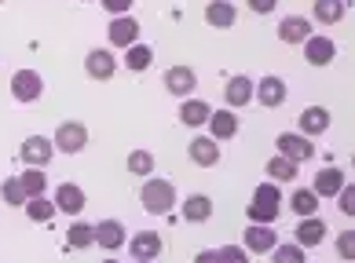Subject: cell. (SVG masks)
I'll return each instance as SVG.
<instances>
[{
	"label": "cell",
	"mask_w": 355,
	"mask_h": 263,
	"mask_svg": "<svg viewBox=\"0 0 355 263\" xmlns=\"http://www.w3.org/2000/svg\"><path fill=\"white\" fill-rule=\"evenodd\" d=\"M51 147L59 154H81L88 147V128L81 121H62L55 128V136H51Z\"/></svg>",
	"instance_id": "cell-3"
},
{
	"label": "cell",
	"mask_w": 355,
	"mask_h": 263,
	"mask_svg": "<svg viewBox=\"0 0 355 263\" xmlns=\"http://www.w3.org/2000/svg\"><path fill=\"white\" fill-rule=\"evenodd\" d=\"M107 37H110V44H117V48H132V44L139 41V22L128 19V15H117V19L110 22Z\"/></svg>",
	"instance_id": "cell-17"
},
{
	"label": "cell",
	"mask_w": 355,
	"mask_h": 263,
	"mask_svg": "<svg viewBox=\"0 0 355 263\" xmlns=\"http://www.w3.org/2000/svg\"><path fill=\"white\" fill-rule=\"evenodd\" d=\"M311 11L322 26H337L340 19H345V0H315Z\"/></svg>",
	"instance_id": "cell-29"
},
{
	"label": "cell",
	"mask_w": 355,
	"mask_h": 263,
	"mask_svg": "<svg viewBox=\"0 0 355 263\" xmlns=\"http://www.w3.org/2000/svg\"><path fill=\"white\" fill-rule=\"evenodd\" d=\"M125 245H128V253H132L136 260H157V253H162V234L157 230H139Z\"/></svg>",
	"instance_id": "cell-12"
},
{
	"label": "cell",
	"mask_w": 355,
	"mask_h": 263,
	"mask_svg": "<svg viewBox=\"0 0 355 263\" xmlns=\"http://www.w3.org/2000/svg\"><path fill=\"white\" fill-rule=\"evenodd\" d=\"M85 208V190L77 183H59L55 190V212H67V216H81Z\"/></svg>",
	"instance_id": "cell-13"
},
{
	"label": "cell",
	"mask_w": 355,
	"mask_h": 263,
	"mask_svg": "<svg viewBox=\"0 0 355 263\" xmlns=\"http://www.w3.org/2000/svg\"><path fill=\"white\" fill-rule=\"evenodd\" d=\"M253 96L264 102V107L275 110V107H282V102H286V81H282V77H275V73H264L253 84Z\"/></svg>",
	"instance_id": "cell-8"
},
{
	"label": "cell",
	"mask_w": 355,
	"mask_h": 263,
	"mask_svg": "<svg viewBox=\"0 0 355 263\" xmlns=\"http://www.w3.org/2000/svg\"><path fill=\"white\" fill-rule=\"evenodd\" d=\"M337 197H340V212L355 216V187H348V183H345V187L337 190Z\"/></svg>",
	"instance_id": "cell-38"
},
{
	"label": "cell",
	"mask_w": 355,
	"mask_h": 263,
	"mask_svg": "<svg viewBox=\"0 0 355 263\" xmlns=\"http://www.w3.org/2000/svg\"><path fill=\"white\" fill-rule=\"evenodd\" d=\"M44 91V81L37 70H19L15 77H11V96H15L19 102H37Z\"/></svg>",
	"instance_id": "cell-5"
},
{
	"label": "cell",
	"mask_w": 355,
	"mask_h": 263,
	"mask_svg": "<svg viewBox=\"0 0 355 263\" xmlns=\"http://www.w3.org/2000/svg\"><path fill=\"white\" fill-rule=\"evenodd\" d=\"M205 22L213 26V30H231V26L239 22V8H234L231 0H213V4H205Z\"/></svg>",
	"instance_id": "cell-18"
},
{
	"label": "cell",
	"mask_w": 355,
	"mask_h": 263,
	"mask_svg": "<svg viewBox=\"0 0 355 263\" xmlns=\"http://www.w3.org/2000/svg\"><path fill=\"white\" fill-rule=\"evenodd\" d=\"M183 219H187V223H205V219H213V201H209L205 194H191L187 201H183Z\"/></svg>",
	"instance_id": "cell-25"
},
{
	"label": "cell",
	"mask_w": 355,
	"mask_h": 263,
	"mask_svg": "<svg viewBox=\"0 0 355 263\" xmlns=\"http://www.w3.org/2000/svg\"><path fill=\"white\" fill-rule=\"evenodd\" d=\"M194 84H198V73H194L191 66H168L165 70V91H173V96L191 99Z\"/></svg>",
	"instance_id": "cell-10"
},
{
	"label": "cell",
	"mask_w": 355,
	"mask_h": 263,
	"mask_svg": "<svg viewBox=\"0 0 355 263\" xmlns=\"http://www.w3.org/2000/svg\"><path fill=\"white\" fill-rule=\"evenodd\" d=\"M67 245H70V248H88V245H96V230H92L85 219H77V223H70V230H67Z\"/></svg>",
	"instance_id": "cell-31"
},
{
	"label": "cell",
	"mask_w": 355,
	"mask_h": 263,
	"mask_svg": "<svg viewBox=\"0 0 355 263\" xmlns=\"http://www.w3.org/2000/svg\"><path fill=\"white\" fill-rule=\"evenodd\" d=\"M205 125H209V132H213L209 139H216V143L239 136V114H234V110H213Z\"/></svg>",
	"instance_id": "cell-15"
},
{
	"label": "cell",
	"mask_w": 355,
	"mask_h": 263,
	"mask_svg": "<svg viewBox=\"0 0 355 263\" xmlns=\"http://www.w3.org/2000/svg\"><path fill=\"white\" fill-rule=\"evenodd\" d=\"M125 66H128V70H132V73H143V70H150V66H154V48L150 44H132V48H125Z\"/></svg>",
	"instance_id": "cell-26"
},
{
	"label": "cell",
	"mask_w": 355,
	"mask_h": 263,
	"mask_svg": "<svg viewBox=\"0 0 355 263\" xmlns=\"http://www.w3.org/2000/svg\"><path fill=\"white\" fill-rule=\"evenodd\" d=\"M242 245H245V253H260V256H264V253H271V248L279 245V234H275V227H268V223H249Z\"/></svg>",
	"instance_id": "cell-6"
},
{
	"label": "cell",
	"mask_w": 355,
	"mask_h": 263,
	"mask_svg": "<svg viewBox=\"0 0 355 263\" xmlns=\"http://www.w3.org/2000/svg\"><path fill=\"white\" fill-rule=\"evenodd\" d=\"M271 260L275 263H308V256H304V248H300V245H275Z\"/></svg>",
	"instance_id": "cell-35"
},
{
	"label": "cell",
	"mask_w": 355,
	"mask_h": 263,
	"mask_svg": "<svg viewBox=\"0 0 355 263\" xmlns=\"http://www.w3.org/2000/svg\"><path fill=\"white\" fill-rule=\"evenodd\" d=\"M319 201H322V197L315 194V190H293V194H289V208H293L300 219L319 212Z\"/></svg>",
	"instance_id": "cell-27"
},
{
	"label": "cell",
	"mask_w": 355,
	"mask_h": 263,
	"mask_svg": "<svg viewBox=\"0 0 355 263\" xmlns=\"http://www.w3.org/2000/svg\"><path fill=\"white\" fill-rule=\"evenodd\" d=\"M187 154H191V161L198 165V168H213V165H220V143H216V139H209V136L191 139Z\"/></svg>",
	"instance_id": "cell-14"
},
{
	"label": "cell",
	"mask_w": 355,
	"mask_h": 263,
	"mask_svg": "<svg viewBox=\"0 0 355 263\" xmlns=\"http://www.w3.org/2000/svg\"><path fill=\"white\" fill-rule=\"evenodd\" d=\"M326 238V219H315V216H304L297 223V245L300 248H311V245H322Z\"/></svg>",
	"instance_id": "cell-22"
},
{
	"label": "cell",
	"mask_w": 355,
	"mask_h": 263,
	"mask_svg": "<svg viewBox=\"0 0 355 263\" xmlns=\"http://www.w3.org/2000/svg\"><path fill=\"white\" fill-rule=\"evenodd\" d=\"M216 263H249V253L239 245H223L216 248Z\"/></svg>",
	"instance_id": "cell-36"
},
{
	"label": "cell",
	"mask_w": 355,
	"mask_h": 263,
	"mask_svg": "<svg viewBox=\"0 0 355 263\" xmlns=\"http://www.w3.org/2000/svg\"><path fill=\"white\" fill-rule=\"evenodd\" d=\"M0 194H4V201H8L11 208H22V205H26V190H22L19 176H8L4 187H0Z\"/></svg>",
	"instance_id": "cell-34"
},
{
	"label": "cell",
	"mask_w": 355,
	"mask_h": 263,
	"mask_svg": "<svg viewBox=\"0 0 355 263\" xmlns=\"http://www.w3.org/2000/svg\"><path fill=\"white\" fill-rule=\"evenodd\" d=\"M92 230H96V245L107 248V253H117V248H125V242H128L121 219H103L99 227H92Z\"/></svg>",
	"instance_id": "cell-11"
},
{
	"label": "cell",
	"mask_w": 355,
	"mask_h": 263,
	"mask_svg": "<svg viewBox=\"0 0 355 263\" xmlns=\"http://www.w3.org/2000/svg\"><path fill=\"white\" fill-rule=\"evenodd\" d=\"M0 4H4V0H0Z\"/></svg>",
	"instance_id": "cell-44"
},
{
	"label": "cell",
	"mask_w": 355,
	"mask_h": 263,
	"mask_svg": "<svg viewBox=\"0 0 355 263\" xmlns=\"http://www.w3.org/2000/svg\"><path fill=\"white\" fill-rule=\"evenodd\" d=\"M209 102L205 99H187V102H180V125H187V128H202L209 121Z\"/></svg>",
	"instance_id": "cell-23"
},
{
	"label": "cell",
	"mask_w": 355,
	"mask_h": 263,
	"mask_svg": "<svg viewBox=\"0 0 355 263\" xmlns=\"http://www.w3.org/2000/svg\"><path fill=\"white\" fill-rule=\"evenodd\" d=\"M136 263H154V260H136Z\"/></svg>",
	"instance_id": "cell-43"
},
{
	"label": "cell",
	"mask_w": 355,
	"mask_h": 263,
	"mask_svg": "<svg viewBox=\"0 0 355 263\" xmlns=\"http://www.w3.org/2000/svg\"><path fill=\"white\" fill-rule=\"evenodd\" d=\"M139 205L147 208V212L154 216H165V212H173V205H176V187L168 179H150L143 183V190H139Z\"/></svg>",
	"instance_id": "cell-2"
},
{
	"label": "cell",
	"mask_w": 355,
	"mask_h": 263,
	"mask_svg": "<svg viewBox=\"0 0 355 263\" xmlns=\"http://www.w3.org/2000/svg\"><path fill=\"white\" fill-rule=\"evenodd\" d=\"M275 4H279V0H249V8H253L257 15H271Z\"/></svg>",
	"instance_id": "cell-40"
},
{
	"label": "cell",
	"mask_w": 355,
	"mask_h": 263,
	"mask_svg": "<svg viewBox=\"0 0 355 263\" xmlns=\"http://www.w3.org/2000/svg\"><path fill=\"white\" fill-rule=\"evenodd\" d=\"M19 183H22V190H26V201H30V197H44V190H48L44 168H26V172L19 176Z\"/></svg>",
	"instance_id": "cell-28"
},
{
	"label": "cell",
	"mask_w": 355,
	"mask_h": 263,
	"mask_svg": "<svg viewBox=\"0 0 355 263\" xmlns=\"http://www.w3.org/2000/svg\"><path fill=\"white\" fill-rule=\"evenodd\" d=\"M279 205H282V190L275 187V183H260V187L253 190V201H249L245 216L253 223H275V216H279Z\"/></svg>",
	"instance_id": "cell-1"
},
{
	"label": "cell",
	"mask_w": 355,
	"mask_h": 263,
	"mask_svg": "<svg viewBox=\"0 0 355 263\" xmlns=\"http://www.w3.org/2000/svg\"><path fill=\"white\" fill-rule=\"evenodd\" d=\"M128 172L132 176H150L154 172V154L150 150H132L128 154Z\"/></svg>",
	"instance_id": "cell-32"
},
{
	"label": "cell",
	"mask_w": 355,
	"mask_h": 263,
	"mask_svg": "<svg viewBox=\"0 0 355 263\" xmlns=\"http://www.w3.org/2000/svg\"><path fill=\"white\" fill-rule=\"evenodd\" d=\"M297 172H300V165H297V161H286L282 154L268 161V176H271L275 183H293V179H297Z\"/></svg>",
	"instance_id": "cell-30"
},
{
	"label": "cell",
	"mask_w": 355,
	"mask_h": 263,
	"mask_svg": "<svg viewBox=\"0 0 355 263\" xmlns=\"http://www.w3.org/2000/svg\"><path fill=\"white\" fill-rule=\"evenodd\" d=\"M103 8H107V11H110V15L117 19V15H125V11H128V8H132V0H103Z\"/></svg>",
	"instance_id": "cell-39"
},
{
	"label": "cell",
	"mask_w": 355,
	"mask_h": 263,
	"mask_svg": "<svg viewBox=\"0 0 355 263\" xmlns=\"http://www.w3.org/2000/svg\"><path fill=\"white\" fill-rule=\"evenodd\" d=\"M279 154L286 157V161H311L315 157V147H311V139L308 136H300V132H282L279 136Z\"/></svg>",
	"instance_id": "cell-4"
},
{
	"label": "cell",
	"mask_w": 355,
	"mask_h": 263,
	"mask_svg": "<svg viewBox=\"0 0 355 263\" xmlns=\"http://www.w3.org/2000/svg\"><path fill=\"white\" fill-rule=\"evenodd\" d=\"M345 172H340V168H322L319 176H315V183H311V190L319 194V197H337V190L345 187Z\"/></svg>",
	"instance_id": "cell-24"
},
{
	"label": "cell",
	"mask_w": 355,
	"mask_h": 263,
	"mask_svg": "<svg viewBox=\"0 0 355 263\" xmlns=\"http://www.w3.org/2000/svg\"><path fill=\"white\" fill-rule=\"evenodd\" d=\"M304 59L311 66H330L337 59V44L330 41V37H308L304 41Z\"/></svg>",
	"instance_id": "cell-19"
},
{
	"label": "cell",
	"mask_w": 355,
	"mask_h": 263,
	"mask_svg": "<svg viewBox=\"0 0 355 263\" xmlns=\"http://www.w3.org/2000/svg\"><path fill=\"white\" fill-rule=\"evenodd\" d=\"M26 212H30L33 223H48L51 216H55V201H44V197H30V201H26Z\"/></svg>",
	"instance_id": "cell-33"
},
{
	"label": "cell",
	"mask_w": 355,
	"mask_h": 263,
	"mask_svg": "<svg viewBox=\"0 0 355 263\" xmlns=\"http://www.w3.org/2000/svg\"><path fill=\"white\" fill-rule=\"evenodd\" d=\"M330 121H334V117H330V110H326V107H308L304 114H300V136H322V132L326 128H330Z\"/></svg>",
	"instance_id": "cell-21"
},
{
	"label": "cell",
	"mask_w": 355,
	"mask_h": 263,
	"mask_svg": "<svg viewBox=\"0 0 355 263\" xmlns=\"http://www.w3.org/2000/svg\"><path fill=\"white\" fill-rule=\"evenodd\" d=\"M19 154H22L26 168H44L51 161V154H55V147H51V139H44V136H30L22 143Z\"/></svg>",
	"instance_id": "cell-9"
},
{
	"label": "cell",
	"mask_w": 355,
	"mask_h": 263,
	"mask_svg": "<svg viewBox=\"0 0 355 263\" xmlns=\"http://www.w3.org/2000/svg\"><path fill=\"white\" fill-rule=\"evenodd\" d=\"M311 37V22L308 19H300V15H286L279 22V41L282 44H304Z\"/></svg>",
	"instance_id": "cell-20"
},
{
	"label": "cell",
	"mask_w": 355,
	"mask_h": 263,
	"mask_svg": "<svg viewBox=\"0 0 355 263\" xmlns=\"http://www.w3.org/2000/svg\"><path fill=\"white\" fill-rule=\"evenodd\" d=\"M337 253H340V260H355V230H345V234H340V238H337Z\"/></svg>",
	"instance_id": "cell-37"
},
{
	"label": "cell",
	"mask_w": 355,
	"mask_h": 263,
	"mask_svg": "<svg viewBox=\"0 0 355 263\" xmlns=\"http://www.w3.org/2000/svg\"><path fill=\"white\" fill-rule=\"evenodd\" d=\"M85 73L92 77V81H110V77L117 73V59H114V51H107V48L88 51V59H85Z\"/></svg>",
	"instance_id": "cell-7"
},
{
	"label": "cell",
	"mask_w": 355,
	"mask_h": 263,
	"mask_svg": "<svg viewBox=\"0 0 355 263\" xmlns=\"http://www.w3.org/2000/svg\"><path fill=\"white\" fill-rule=\"evenodd\" d=\"M103 263H117V260H114V256H110V260H103Z\"/></svg>",
	"instance_id": "cell-42"
},
{
	"label": "cell",
	"mask_w": 355,
	"mask_h": 263,
	"mask_svg": "<svg viewBox=\"0 0 355 263\" xmlns=\"http://www.w3.org/2000/svg\"><path fill=\"white\" fill-rule=\"evenodd\" d=\"M223 99L231 102V110H239V107H249L253 102V81H249L245 73H234L227 84H223Z\"/></svg>",
	"instance_id": "cell-16"
},
{
	"label": "cell",
	"mask_w": 355,
	"mask_h": 263,
	"mask_svg": "<svg viewBox=\"0 0 355 263\" xmlns=\"http://www.w3.org/2000/svg\"><path fill=\"white\" fill-rule=\"evenodd\" d=\"M194 263H216V248H205V253L194 256Z\"/></svg>",
	"instance_id": "cell-41"
}]
</instances>
